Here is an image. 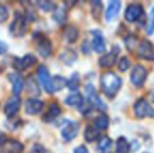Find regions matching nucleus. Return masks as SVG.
<instances>
[{
  "label": "nucleus",
  "mask_w": 154,
  "mask_h": 153,
  "mask_svg": "<svg viewBox=\"0 0 154 153\" xmlns=\"http://www.w3.org/2000/svg\"><path fill=\"white\" fill-rule=\"evenodd\" d=\"M122 86V79L114 72H105L101 77V87L108 98H113Z\"/></svg>",
  "instance_id": "f257e3e1"
},
{
  "label": "nucleus",
  "mask_w": 154,
  "mask_h": 153,
  "mask_svg": "<svg viewBox=\"0 0 154 153\" xmlns=\"http://www.w3.org/2000/svg\"><path fill=\"white\" fill-rule=\"evenodd\" d=\"M134 113L138 118H154V108L148 101H146L145 99H140L134 104Z\"/></svg>",
  "instance_id": "f03ea898"
},
{
  "label": "nucleus",
  "mask_w": 154,
  "mask_h": 153,
  "mask_svg": "<svg viewBox=\"0 0 154 153\" xmlns=\"http://www.w3.org/2000/svg\"><path fill=\"white\" fill-rule=\"evenodd\" d=\"M26 32V19L24 16L17 13L16 17L10 25V33L15 37H22Z\"/></svg>",
  "instance_id": "7ed1b4c3"
},
{
  "label": "nucleus",
  "mask_w": 154,
  "mask_h": 153,
  "mask_svg": "<svg viewBox=\"0 0 154 153\" xmlns=\"http://www.w3.org/2000/svg\"><path fill=\"white\" fill-rule=\"evenodd\" d=\"M147 69L144 67L143 65H136L135 67L132 69L131 72V77H130V80H131L132 84L136 87H142L144 82L146 81L147 79Z\"/></svg>",
  "instance_id": "20e7f679"
},
{
  "label": "nucleus",
  "mask_w": 154,
  "mask_h": 153,
  "mask_svg": "<svg viewBox=\"0 0 154 153\" xmlns=\"http://www.w3.org/2000/svg\"><path fill=\"white\" fill-rule=\"evenodd\" d=\"M143 6L140 3H132L127 6L125 11V19L128 22H135L143 15Z\"/></svg>",
  "instance_id": "39448f33"
},
{
  "label": "nucleus",
  "mask_w": 154,
  "mask_h": 153,
  "mask_svg": "<svg viewBox=\"0 0 154 153\" xmlns=\"http://www.w3.org/2000/svg\"><path fill=\"white\" fill-rule=\"evenodd\" d=\"M38 77L40 80L41 84L43 85L44 89L48 93H53V78L49 75V72L45 66H40L38 68Z\"/></svg>",
  "instance_id": "423d86ee"
},
{
  "label": "nucleus",
  "mask_w": 154,
  "mask_h": 153,
  "mask_svg": "<svg viewBox=\"0 0 154 153\" xmlns=\"http://www.w3.org/2000/svg\"><path fill=\"white\" fill-rule=\"evenodd\" d=\"M138 55L146 60L154 61V46L148 40H143L138 44Z\"/></svg>",
  "instance_id": "0eeeda50"
},
{
  "label": "nucleus",
  "mask_w": 154,
  "mask_h": 153,
  "mask_svg": "<svg viewBox=\"0 0 154 153\" xmlns=\"http://www.w3.org/2000/svg\"><path fill=\"white\" fill-rule=\"evenodd\" d=\"M78 132H79V124L75 122H68L65 125L64 128L62 129L61 134L65 141L69 142L72 141L77 136Z\"/></svg>",
  "instance_id": "6e6552de"
},
{
  "label": "nucleus",
  "mask_w": 154,
  "mask_h": 153,
  "mask_svg": "<svg viewBox=\"0 0 154 153\" xmlns=\"http://www.w3.org/2000/svg\"><path fill=\"white\" fill-rule=\"evenodd\" d=\"M93 40H92V47L97 53L102 54L106 50V43L105 39L101 32L99 31H93L92 32Z\"/></svg>",
  "instance_id": "1a4fd4ad"
},
{
  "label": "nucleus",
  "mask_w": 154,
  "mask_h": 153,
  "mask_svg": "<svg viewBox=\"0 0 154 153\" xmlns=\"http://www.w3.org/2000/svg\"><path fill=\"white\" fill-rule=\"evenodd\" d=\"M118 54H119V50L114 51V49H112V51H110V53L104 55L99 61L100 65H101L102 67H104V68L112 67V66H113L114 64H116V62Z\"/></svg>",
  "instance_id": "9d476101"
},
{
  "label": "nucleus",
  "mask_w": 154,
  "mask_h": 153,
  "mask_svg": "<svg viewBox=\"0 0 154 153\" xmlns=\"http://www.w3.org/2000/svg\"><path fill=\"white\" fill-rule=\"evenodd\" d=\"M43 108V102L39 100H35V99H31L27 100L25 103V112L27 115H38Z\"/></svg>",
  "instance_id": "9b49d317"
},
{
  "label": "nucleus",
  "mask_w": 154,
  "mask_h": 153,
  "mask_svg": "<svg viewBox=\"0 0 154 153\" xmlns=\"http://www.w3.org/2000/svg\"><path fill=\"white\" fill-rule=\"evenodd\" d=\"M36 57L32 55H26L24 56L23 58H20V59H17L15 61V64L14 66L17 68V69H20V70H23V69H26L29 68V66L34 65L36 63Z\"/></svg>",
  "instance_id": "f8f14e48"
},
{
  "label": "nucleus",
  "mask_w": 154,
  "mask_h": 153,
  "mask_svg": "<svg viewBox=\"0 0 154 153\" xmlns=\"http://www.w3.org/2000/svg\"><path fill=\"white\" fill-rule=\"evenodd\" d=\"M121 10V1L119 0H113L110 1L108 4V8L106 10V19L108 21H111L118 17L119 13Z\"/></svg>",
  "instance_id": "ddd939ff"
},
{
  "label": "nucleus",
  "mask_w": 154,
  "mask_h": 153,
  "mask_svg": "<svg viewBox=\"0 0 154 153\" xmlns=\"http://www.w3.org/2000/svg\"><path fill=\"white\" fill-rule=\"evenodd\" d=\"M19 107H20V100L17 96H13L12 99L8 101L5 107H4V111H5V115L8 116H13L16 115V112L19 110Z\"/></svg>",
  "instance_id": "4468645a"
},
{
  "label": "nucleus",
  "mask_w": 154,
  "mask_h": 153,
  "mask_svg": "<svg viewBox=\"0 0 154 153\" xmlns=\"http://www.w3.org/2000/svg\"><path fill=\"white\" fill-rule=\"evenodd\" d=\"M3 153H21L23 150V146L18 141H6L1 146Z\"/></svg>",
  "instance_id": "2eb2a0df"
},
{
  "label": "nucleus",
  "mask_w": 154,
  "mask_h": 153,
  "mask_svg": "<svg viewBox=\"0 0 154 153\" xmlns=\"http://www.w3.org/2000/svg\"><path fill=\"white\" fill-rule=\"evenodd\" d=\"M37 49H38L39 54H40L41 56L47 57V56L51 53V44L48 39H46L44 36H41V38L38 40Z\"/></svg>",
  "instance_id": "dca6fc26"
},
{
  "label": "nucleus",
  "mask_w": 154,
  "mask_h": 153,
  "mask_svg": "<svg viewBox=\"0 0 154 153\" xmlns=\"http://www.w3.org/2000/svg\"><path fill=\"white\" fill-rule=\"evenodd\" d=\"M8 80H10V82L13 85V91H14V93L16 94V96L20 93L23 88L22 77L18 74H11V75H8Z\"/></svg>",
  "instance_id": "f3484780"
},
{
  "label": "nucleus",
  "mask_w": 154,
  "mask_h": 153,
  "mask_svg": "<svg viewBox=\"0 0 154 153\" xmlns=\"http://www.w3.org/2000/svg\"><path fill=\"white\" fill-rule=\"evenodd\" d=\"M64 37L69 43H73L79 37V31L73 25H68L64 29Z\"/></svg>",
  "instance_id": "a211bd4d"
},
{
  "label": "nucleus",
  "mask_w": 154,
  "mask_h": 153,
  "mask_svg": "<svg viewBox=\"0 0 154 153\" xmlns=\"http://www.w3.org/2000/svg\"><path fill=\"white\" fill-rule=\"evenodd\" d=\"M60 112H61V109H60L59 105H58L57 103H53V104H51V106H49L48 111L43 116V120L46 121V122H51L54 118H57V116L60 115Z\"/></svg>",
  "instance_id": "6ab92c4d"
},
{
  "label": "nucleus",
  "mask_w": 154,
  "mask_h": 153,
  "mask_svg": "<svg viewBox=\"0 0 154 153\" xmlns=\"http://www.w3.org/2000/svg\"><path fill=\"white\" fill-rule=\"evenodd\" d=\"M60 59L67 65H70L77 60V54L72 49H66L60 55Z\"/></svg>",
  "instance_id": "aec40b11"
},
{
  "label": "nucleus",
  "mask_w": 154,
  "mask_h": 153,
  "mask_svg": "<svg viewBox=\"0 0 154 153\" xmlns=\"http://www.w3.org/2000/svg\"><path fill=\"white\" fill-rule=\"evenodd\" d=\"M65 103L69 106H81L83 103V98L80 93H72L67 96Z\"/></svg>",
  "instance_id": "412c9836"
},
{
  "label": "nucleus",
  "mask_w": 154,
  "mask_h": 153,
  "mask_svg": "<svg viewBox=\"0 0 154 153\" xmlns=\"http://www.w3.org/2000/svg\"><path fill=\"white\" fill-rule=\"evenodd\" d=\"M84 136L87 142H93L99 137V130L93 126H88L84 132Z\"/></svg>",
  "instance_id": "4be33fe9"
},
{
  "label": "nucleus",
  "mask_w": 154,
  "mask_h": 153,
  "mask_svg": "<svg viewBox=\"0 0 154 153\" xmlns=\"http://www.w3.org/2000/svg\"><path fill=\"white\" fill-rule=\"evenodd\" d=\"M130 149L129 143L125 137L121 136L116 141V152L118 153H127Z\"/></svg>",
  "instance_id": "5701e85b"
},
{
  "label": "nucleus",
  "mask_w": 154,
  "mask_h": 153,
  "mask_svg": "<svg viewBox=\"0 0 154 153\" xmlns=\"http://www.w3.org/2000/svg\"><path fill=\"white\" fill-rule=\"evenodd\" d=\"M94 125H95V128L97 129H101V130L107 129L108 125H109V118H108L107 115H102L95 118Z\"/></svg>",
  "instance_id": "b1692460"
},
{
  "label": "nucleus",
  "mask_w": 154,
  "mask_h": 153,
  "mask_svg": "<svg viewBox=\"0 0 154 153\" xmlns=\"http://www.w3.org/2000/svg\"><path fill=\"white\" fill-rule=\"evenodd\" d=\"M66 84H67V82L64 78H62L60 76L53 78V90H54V92L58 91V90H61L62 88L66 85Z\"/></svg>",
  "instance_id": "393cba45"
},
{
  "label": "nucleus",
  "mask_w": 154,
  "mask_h": 153,
  "mask_svg": "<svg viewBox=\"0 0 154 153\" xmlns=\"http://www.w3.org/2000/svg\"><path fill=\"white\" fill-rule=\"evenodd\" d=\"M111 139L108 136H103L101 137V139L99 141V144H97V148H99L101 151H106L107 149H109V147L111 146Z\"/></svg>",
  "instance_id": "a878e982"
},
{
  "label": "nucleus",
  "mask_w": 154,
  "mask_h": 153,
  "mask_svg": "<svg viewBox=\"0 0 154 153\" xmlns=\"http://www.w3.org/2000/svg\"><path fill=\"white\" fill-rule=\"evenodd\" d=\"M102 10H103V4L101 1H93L92 2V15L94 17V19H99L101 16Z\"/></svg>",
  "instance_id": "bb28decb"
},
{
  "label": "nucleus",
  "mask_w": 154,
  "mask_h": 153,
  "mask_svg": "<svg viewBox=\"0 0 154 153\" xmlns=\"http://www.w3.org/2000/svg\"><path fill=\"white\" fill-rule=\"evenodd\" d=\"M79 84H80V79H79V76H78L77 74H73L72 77L70 78V80L67 82V85H68V87L70 88L71 90L78 89Z\"/></svg>",
  "instance_id": "cd10ccee"
},
{
  "label": "nucleus",
  "mask_w": 154,
  "mask_h": 153,
  "mask_svg": "<svg viewBox=\"0 0 154 153\" xmlns=\"http://www.w3.org/2000/svg\"><path fill=\"white\" fill-rule=\"evenodd\" d=\"M130 67V61L129 59H128L127 57H123L121 58L120 62H119V69L121 70V72H126V70H128Z\"/></svg>",
  "instance_id": "c85d7f7f"
},
{
  "label": "nucleus",
  "mask_w": 154,
  "mask_h": 153,
  "mask_svg": "<svg viewBox=\"0 0 154 153\" xmlns=\"http://www.w3.org/2000/svg\"><path fill=\"white\" fill-rule=\"evenodd\" d=\"M54 18H55L58 22H64L65 19H66L65 10H63V8H58L55 12V14H54Z\"/></svg>",
  "instance_id": "c756f323"
},
{
  "label": "nucleus",
  "mask_w": 154,
  "mask_h": 153,
  "mask_svg": "<svg viewBox=\"0 0 154 153\" xmlns=\"http://www.w3.org/2000/svg\"><path fill=\"white\" fill-rule=\"evenodd\" d=\"M27 87H29V92L31 93H35V90H36L37 94H39V87L38 85L36 84V81H35V79H32V78H29V80H27Z\"/></svg>",
  "instance_id": "7c9ffc66"
},
{
  "label": "nucleus",
  "mask_w": 154,
  "mask_h": 153,
  "mask_svg": "<svg viewBox=\"0 0 154 153\" xmlns=\"http://www.w3.org/2000/svg\"><path fill=\"white\" fill-rule=\"evenodd\" d=\"M8 13L6 8L3 5H0V23L4 22L8 19Z\"/></svg>",
  "instance_id": "2f4dec72"
},
{
  "label": "nucleus",
  "mask_w": 154,
  "mask_h": 153,
  "mask_svg": "<svg viewBox=\"0 0 154 153\" xmlns=\"http://www.w3.org/2000/svg\"><path fill=\"white\" fill-rule=\"evenodd\" d=\"M40 6L42 8V10H45V11H51V10H54V3L51 2H47V1H44V2H40Z\"/></svg>",
  "instance_id": "473e14b6"
},
{
  "label": "nucleus",
  "mask_w": 154,
  "mask_h": 153,
  "mask_svg": "<svg viewBox=\"0 0 154 153\" xmlns=\"http://www.w3.org/2000/svg\"><path fill=\"white\" fill-rule=\"evenodd\" d=\"M73 153H89V152H88L87 148H86L85 146L81 145V146H79V147L75 148Z\"/></svg>",
  "instance_id": "72a5a7b5"
},
{
  "label": "nucleus",
  "mask_w": 154,
  "mask_h": 153,
  "mask_svg": "<svg viewBox=\"0 0 154 153\" xmlns=\"http://www.w3.org/2000/svg\"><path fill=\"white\" fill-rule=\"evenodd\" d=\"M151 17H152V22H151L150 26H149V29H148V33L149 34H152V32L154 31V6L151 11Z\"/></svg>",
  "instance_id": "f704fd0d"
},
{
  "label": "nucleus",
  "mask_w": 154,
  "mask_h": 153,
  "mask_svg": "<svg viewBox=\"0 0 154 153\" xmlns=\"http://www.w3.org/2000/svg\"><path fill=\"white\" fill-rule=\"evenodd\" d=\"M6 49H8V47H6V45L4 44L2 41H0V55H2V54H4L6 51Z\"/></svg>",
  "instance_id": "c9c22d12"
},
{
  "label": "nucleus",
  "mask_w": 154,
  "mask_h": 153,
  "mask_svg": "<svg viewBox=\"0 0 154 153\" xmlns=\"http://www.w3.org/2000/svg\"><path fill=\"white\" fill-rule=\"evenodd\" d=\"M8 141V139H6V136L3 134L2 132H0V146H2L3 145L5 142Z\"/></svg>",
  "instance_id": "e433bc0d"
},
{
  "label": "nucleus",
  "mask_w": 154,
  "mask_h": 153,
  "mask_svg": "<svg viewBox=\"0 0 154 153\" xmlns=\"http://www.w3.org/2000/svg\"><path fill=\"white\" fill-rule=\"evenodd\" d=\"M152 98H153V101H154V90H153V92H152Z\"/></svg>",
  "instance_id": "4c0bfd02"
},
{
  "label": "nucleus",
  "mask_w": 154,
  "mask_h": 153,
  "mask_svg": "<svg viewBox=\"0 0 154 153\" xmlns=\"http://www.w3.org/2000/svg\"><path fill=\"white\" fill-rule=\"evenodd\" d=\"M145 153H148V152H145Z\"/></svg>",
  "instance_id": "58836bf2"
}]
</instances>
